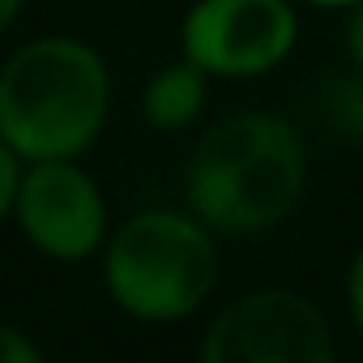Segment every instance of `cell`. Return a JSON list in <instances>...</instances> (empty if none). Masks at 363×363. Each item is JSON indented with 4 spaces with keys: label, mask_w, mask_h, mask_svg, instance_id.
<instances>
[{
    "label": "cell",
    "mask_w": 363,
    "mask_h": 363,
    "mask_svg": "<svg viewBox=\"0 0 363 363\" xmlns=\"http://www.w3.org/2000/svg\"><path fill=\"white\" fill-rule=\"evenodd\" d=\"M308 5H316V9H350L354 0H308Z\"/></svg>",
    "instance_id": "14"
},
{
    "label": "cell",
    "mask_w": 363,
    "mask_h": 363,
    "mask_svg": "<svg viewBox=\"0 0 363 363\" xmlns=\"http://www.w3.org/2000/svg\"><path fill=\"white\" fill-rule=\"evenodd\" d=\"M13 218L22 235L52 261H86L107 240V201L77 158L26 162Z\"/></svg>",
    "instance_id": "6"
},
{
    "label": "cell",
    "mask_w": 363,
    "mask_h": 363,
    "mask_svg": "<svg viewBox=\"0 0 363 363\" xmlns=\"http://www.w3.org/2000/svg\"><path fill=\"white\" fill-rule=\"evenodd\" d=\"M346 303H350V320H354V329L363 337V248L354 252L350 274H346Z\"/></svg>",
    "instance_id": "11"
},
{
    "label": "cell",
    "mask_w": 363,
    "mask_h": 363,
    "mask_svg": "<svg viewBox=\"0 0 363 363\" xmlns=\"http://www.w3.org/2000/svg\"><path fill=\"white\" fill-rule=\"evenodd\" d=\"M308 158L299 133L274 111H235L201 133L189 171V210L218 235L278 227L303 197Z\"/></svg>",
    "instance_id": "1"
},
{
    "label": "cell",
    "mask_w": 363,
    "mask_h": 363,
    "mask_svg": "<svg viewBox=\"0 0 363 363\" xmlns=\"http://www.w3.org/2000/svg\"><path fill=\"white\" fill-rule=\"evenodd\" d=\"M206 86H210V73L201 65H193L189 56L175 60L167 69H158L141 94V116L150 128L158 133H179L189 128L201 111H206Z\"/></svg>",
    "instance_id": "7"
},
{
    "label": "cell",
    "mask_w": 363,
    "mask_h": 363,
    "mask_svg": "<svg viewBox=\"0 0 363 363\" xmlns=\"http://www.w3.org/2000/svg\"><path fill=\"white\" fill-rule=\"evenodd\" d=\"M214 282V231L193 210H141L107 244L103 286L111 303L137 320H184L210 299Z\"/></svg>",
    "instance_id": "3"
},
{
    "label": "cell",
    "mask_w": 363,
    "mask_h": 363,
    "mask_svg": "<svg viewBox=\"0 0 363 363\" xmlns=\"http://www.w3.org/2000/svg\"><path fill=\"white\" fill-rule=\"evenodd\" d=\"M346 52L354 60V69L363 73V0L350 5V22H346Z\"/></svg>",
    "instance_id": "12"
},
{
    "label": "cell",
    "mask_w": 363,
    "mask_h": 363,
    "mask_svg": "<svg viewBox=\"0 0 363 363\" xmlns=\"http://www.w3.org/2000/svg\"><path fill=\"white\" fill-rule=\"evenodd\" d=\"M18 184H22V158L13 154V145H9L5 137H0V223L13 214Z\"/></svg>",
    "instance_id": "9"
},
{
    "label": "cell",
    "mask_w": 363,
    "mask_h": 363,
    "mask_svg": "<svg viewBox=\"0 0 363 363\" xmlns=\"http://www.w3.org/2000/svg\"><path fill=\"white\" fill-rule=\"evenodd\" d=\"M39 359H43V350L22 329L0 320V363H39Z\"/></svg>",
    "instance_id": "10"
},
{
    "label": "cell",
    "mask_w": 363,
    "mask_h": 363,
    "mask_svg": "<svg viewBox=\"0 0 363 363\" xmlns=\"http://www.w3.org/2000/svg\"><path fill=\"white\" fill-rule=\"evenodd\" d=\"M299 39L291 0H197L179 26V52L210 77H261Z\"/></svg>",
    "instance_id": "5"
},
{
    "label": "cell",
    "mask_w": 363,
    "mask_h": 363,
    "mask_svg": "<svg viewBox=\"0 0 363 363\" xmlns=\"http://www.w3.org/2000/svg\"><path fill=\"white\" fill-rule=\"evenodd\" d=\"M111 111L103 56L69 35H43L0 69V137L22 162L82 158Z\"/></svg>",
    "instance_id": "2"
},
{
    "label": "cell",
    "mask_w": 363,
    "mask_h": 363,
    "mask_svg": "<svg viewBox=\"0 0 363 363\" xmlns=\"http://www.w3.org/2000/svg\"><path fill=\"white\" fill-rule=\"evenodd\" d=\"M333 329L316 303L286 286L231 299L201 337L206 363H329Z\"/></svg>",
    "instance_id": "4"
},
{
    "label": "cell",
    "mask_w": 363,
    "mask_h": 363,
    "mask_svg": "<svg viewBox=\"0 0 363 363\" xmlns=\"http://www.w3.org/2000/svg\"><path fill=\"white\" fill-rule=\"evenodd\" d=\"M320 111H325V124H329L337 137L363 141V73H359V77H337V82H329Z\"/></svg>",
    "instance_id": "8"
},
{
    "label": "cell",
    "mask_w": 363,
    "mask_h": 363,
    "mask_svg": "<svg viewBox=\"0 0 363 363\" xmlns=\"http://www.w3.org/2000/svg\"><path fill=\"white\" fill-rule=\"evenodd\" d=\"M22 9H26V0H0V35L22 18Z\"/></svg>",
    "instance_id": "13"
}]
</instances>
